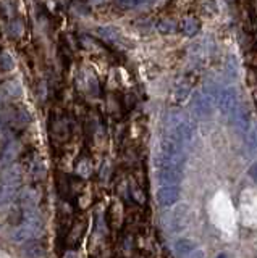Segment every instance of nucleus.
Wrapping results in <instances>:
<instances>
[{
    "mask_svg": "<svg viewBox=\"0 0 257 258\" xmlns=\"http://www.w3.org/2000/svg\"><path fill=\"white\" fill-rule=\"evenodd\" d=\"M209 218L211 223L225 236H233L238 229V210L227 192H217L209 202Z\"/></svg>",
    "mask_w": 257,
    "mask_h": 258,
    "instance_id": "nucleus-1",
    "label": "nucleus"
},
{
    "mask_svg": "<svg viewBox=\"0 0 257 258\" xmlns=\"http://www.w3.org/2000/svg\"><path fill=\"white\" fill-rule=\"evenodd\" d=\"M239 221L246 228H257V187H246L238 202Z\"/></svg>",
    "mask_w": 257,
    "mask_h": 258,
    "instance_id": "nucleus-2",
    "label": "nucleus"
},
{
    "mask_svg": "<svg viewBox=\"0 0 257 258\" xmlns=\"http://www.w3.org/2000/svg\"><path fill=\"white\" fill-rule=\"evenodd\" d=\"M41 229H42L41 218H39L37 212H31V213H26L25 218H23V221L13 228L12 239L15 242H18V244H25V242L34 240L39 236Z\"/></svg>",
    "mask_w": 257,
    "mask_h": 258,
    "instance_id": "nucleus-3",
    "label": "nucleus"
},
{
    "mask_svg": "<svg viewBox=\"0 0 257 258\" xmlns=\"http://www.w3.org/2000/svg\"><path fill=\"white\" fill-rule=\"evenodd\" d=\"M21 181V173L13 165L4 168L2 181H0V207L10 205L18 196V187Z\"/></svg>",
    "mask_w": 257,
    "mask_h": 258,
    "instance_id": "nucleus-4",
    "label": "nucleus"
},
{
    "mask_svg": "<svg viewBox=\"0 0 257 258\" xmlns=\"http://www.w3.org/2000/svg\"><path fill=\"white\" fill-rule=\"evenodd\" d=\"M0 121L10 129V131L17 133V131H23L31 121L29 113L21 108L20 105H4L0 108Z\"/></svg>",
    "mask_w": 257,
    "mask_h": 258,
    "instance_id": "nucleus-5",
    "label": "nucleus"
},
{
    "mask_svg": "<svg viewBox=\"0 0 257 258\" xmlns=\"http://www.w3.org/2000/svg\"><path fill=\"white\" fill-rule=\"evenodd\" d=\"M21 95V87L17 81H7L0 86V100L4 103H9L10 100L17 99Z\"/></svg>",
    "mask_w": 257,
    "mask_h": 258,
    "instance_id": "nucleus-6",
    "label": "nucleus"
},
{
    "mask_svg": "<svg viewBox=\"0 0 257 258\" xmlns=\"http://www.w3.org/2000/svg\"><path fill=\"white\" fill-rule=\"evenodd\" d=\"M17 153H18V145L15 141H9L5 144L4 152H2V158H0V165L2 168H7L13 165L15 158H17Z\"/></svg>",
    "mask_w": 257,
    "mask_h": 258,
    "instance_id": "nucleus-7",
    "label": "nucleus"
},
{
    "mask_svg": "<svg viewBox=\"0 0 257 258\" xmlns=\"http://www.w3.org/2000/svg\"><path fill=\"white\" fill-rule=\"evenodd\" d=\"M0 70H4V71L13 70V60H12V56L7 52L0 53Z\"/></svg>",
    "mask_w": 257,
    "mask_h": 258,
    "instance_id": "nucleus-8",
    "label": "nucleus"
},
{
    "mask_svg": "<svg viewBox=\"0 0 257 258\" xmlns=\"http://www.w3.org/2000/svg\"><path fill=\"white\" fill-rule=\"evenodd\" d=\"M15 31H17V34L20 36L21 34V23L20 21H13L12 24H10V32L15 36Z\"/></svg>",
    "mask_w": 257,
    "mask_h": 258,
    "instance_id": "nucleus-9",
    "label": "nucleus"
}]
</instances>
